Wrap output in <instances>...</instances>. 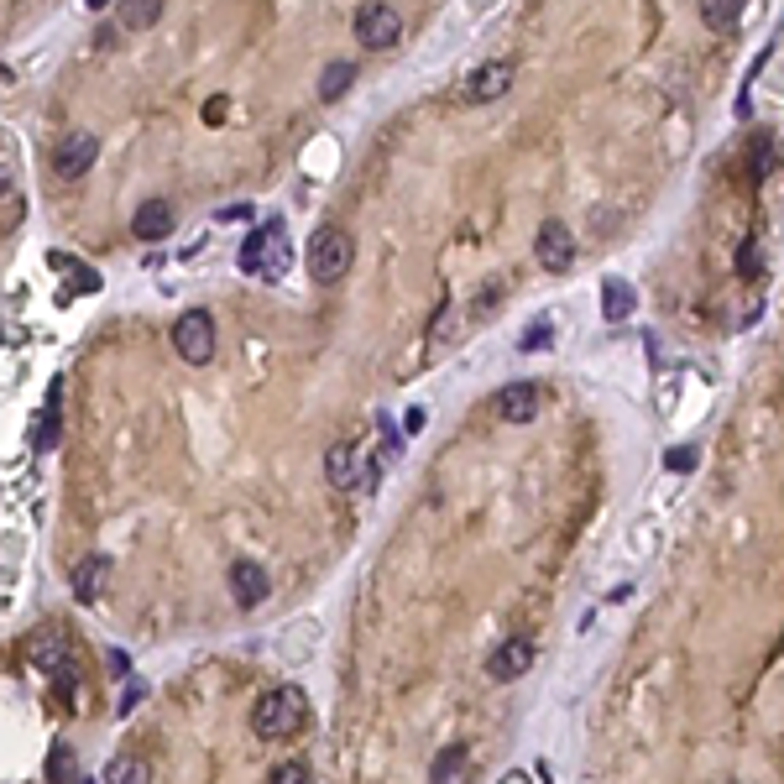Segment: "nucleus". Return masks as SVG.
Listing matches in <instances>:
<instances>
[{
	"instance_id": "obj_2",
	"label": "nucleus",
	"mask_w": 784,
	"mask_h": 784,
	"mask_svg": "<svg viewBox=\"0 0 784 784\" xmlns=\"http://www.w3.org/2000/svg\"><path fill=\"white\" fill-rule=\"evenodd\" d=\"M241 272H251L262 283H278L288 272V225L283 220H267L241 241Z\"/></svg>"
},
{
	"instance_id": "obj_15",
	"label": "nucleus",
	"mask_w": 784,
	"mask_h": 784,
	"mask_svg": "<svg viewBox=\"0 0 784 784\" xmlns=\"http://www.w3.org/2000/svg\"><path fill=\"white\" fill-rule=\"evenodd\" d=\"M110 586V555H89L74 570V596L79 602H100V591Z\"/></svg>"
},
{
	"instance_id": "obj_7",
	"label": "nucleus",
	"mask_w": 784,
	"mask_h": 784,
	"mask_svg": "<svg viewBox=\"0 0 784 784\" xmlns=\"http://www.w3.org/2000/svg\"><path fill=\"white\" fill-rule=\"evenodd\" d=\"M534 257L544 272H570L575 267V230L565 220H544L534 236Z\"/></svg>"
},
{
	"instance_id": "obj_4",
	"label": "nucleus",
	"mask_w": 784,
	"mask_h": 784,
	"mask_svg": "<svg viewBox=\"0 0 784 784\" xmlns=\"http://www.w3.org/2000/svg\"><path fill=\"white\" fill-rule=\"evenodd\" d=\"M325 476H330L335 492H361V487H372V481H377V466L351 440H340V445L325 450Z\"/></svg>"
},
{
	"instance_id": "obj_25",
	"label": "nucleus",
	"mask_w": 784,
	"mask_h": 784,
	"mask_svg": "<svg viewBox=\"0 0 784 784\" xmlns=\"http://www.w3.org/2000/svg\"><path fill=\"white\" fill-rule=\"evenodd\" d=\"M272 784H314V774H309L304 758H288V764L272 769Z\"/></svg>"
},
{
	"instance_id": "obj_11",
	"label": "nucleus",
	"mask_w": 784,
	"mask_h": 784,
	"mask_svg": "<svg viewBox=\"0 0 784 784\" xmlns=\"http://www.w3.org/2000/svg\"><path fill=\"white\" fill-rule=\"evenodd\" d=\"M267 591H272V581H267V570L257 560H236V565H230V596H236L241 607H262Z\"/></svg>"
},
{
	"instance_id": "obj_14",
	"label": "nucleus",
	"mask_w": 784,
	"mask_h": 784,
	"mask_svg": "<svg viewBox=\"0 0 784 784\" xmlns=\"http://www.w3.org/2000/svg\"><path fill=\"white\" fill-rule=\"evenodd\" d=\"M131 230H136V241H163L173 230V204L168 199H142L136 215H131Z\"/></svg>"
},
{
	"instance_id": "obj_9",
	"label": "nucleus",
	"mask_w": 784,
	"mask_h": 784,
	"mask_svg": "<svg viewBox=\"0 0 784 784\" xmlns=\"http://www.w3.org/2000/svg\"><path fill=\"white\" fill-rule=\"evenodd\" d=\"M95 157H100V142L89 131H74V136H63V142L53 147V173L58 178H79L95 168Z\"/></svg>"
},
{
	"instance_id": "obj_1",
	"label": "nucleus",
	"mask_w": 784,
	"mask_h": 784,
	"mask_svg": "<svg viewBox=\"0 0 784 784\" xmlns=\"http://www.w3.org/2000/svg\"><path fill=\"white\" fill-rule=\"evenodd\" d=\"M304 722H309V696L298 685H278L251 706V732H257L262 743H278V737L298 732Z\"/></svg>"
},
{
	"instance_id": "obj_27",
	"label": "nucleus",
	"mask_w": 784,
	"mask_h": 784,
	"mask_svg": "<svg viewBox=\"0 0 784 784\" xmlns=\"http://www.w3.org/2000/svg\"><path fill=\"white\" fill-rule=\"evenodd\" d=\"M539 345H549V325H534V330H523V351H539Z\"/></svg>"
},
{
	"instance_id": "obj_6",
	"label": "nucleus",
	"mask_w": 784,
	"mask_h": 784,
	"mask_svg": "<svg viewBox=\"0 0 784 784\" xmlns=\"http://www.w3.org/2000/svg\"><path fill=\"white\" fill-rule=\"evenodd\" d=\"M398 37H403V16L392 11L387 0H372V6L356 11V42H361V48L382 53V48H392Z\"/></svg>"
},
{
	"instance_id": "obj_17",
	"label": "nucleus",
	"mask_w": 784,
	"mask_h": 784,
	"mask_svg": "<svg viewBox=\"0 0 784 784\" xmlns=\"http://www.w3.org/2000/svg\"><path fill=\"white\" fill-rule=\"evenodd\" d=\"M471 779V753L466 748H445L440 758H434V769H429V784H466Z\"/></svg>"
},
{
	"instance_id": "obj_24",
	"label": "nucleus",
	"mask_w": 784,
	"mask_h": 784,
	"mask_svg": "<svg viewBox=\"0 0 784 784\" xmlns=\"http://www.w3.org/2000/svg\"><path fill=\"white\" fill-rule=\"evenodd\" d=\"M48 784H74V758H68L63 743H53V758H48Z\"/></svg>"
},
{
	"instance_id": "obj_19",
	"label": "nucleus",
	"mask_w": 784,
	"mask_h": 784,
	"mask_svg": "<svg viewBox=\"0 0 784 784\" xmlns=\"http://www.w3.org/2000/svg\"><path fill=\"white\" fill-rule=\"evenodd\" d=\"M32 450H58V382H53V392H48V403H42V413H37V424H32Z\"/></svg>"
},
{
	"instance_id": "obj_23",
	"label": "nucleus",
	"mask_w": 784,
	"mask_h": 784,
	"mask_svg": "<svg viewBox=\"0 0 784 784\" xmlns=\"http://www.w3.org/2000/svg\"><path fill=\"white\" fill-rule=\"evenodd\" d=\"M105 784H152V769L142 764V758H115V764L105 769Z\"/></svg>"
},
{
	"instance_id": "obj_3",
	"label": "nucleus",
	"mask_w": 784,
	"mask_h": 784,
	"mask_svg": "<svg viewBox=\"0 0 784 784\" xmlns=\"http://www.w3.org/2000/svg\"><path fill=\"white\" fill-rule=\"evenodd\" d=\"M356 262V241L345 236V230L325 225V230H314L309 236V272H314V283H340L345 272H351Z\"/></svg>"
},
{
	"instance_id": "obj_30",
	"label": "nucleus",
	"mask_w": 784,
	"mask_h": 784,
	"mask_svg": "<svg viewBox=\"0 0 784 784\" xmlns=\"http://www.w3.org/2000/svg\"><path fill=\"white\" fill-rule=\"evenodd\" d=\"M84 784H89V779H84Z\"/></svg>"
},
{
	"instance_id": "obj_13",
	"label": "nucleus",
	"mask_w": 784,
	"mask_h": 784,
	"mask_svg": "<svg viewBox=\"0 0 784 784\" xmlns=\"http://www.w3.org/2000/svg\"><path fill=\"white\" fill-rule=\"evenodd\" d=\"M32 670L58 675V680H74V643H63V638H37V643H32Z\"/></svg>"
},
{
	"instance_id": "obj_12",
	"label": "nucleus",
	"mask_w": 784,
	"mask_h": 784,
	"mask_svg": "<svg viewBox=\"0 0 784 784\" xmlns=\"http://www.w3.org/2000/svg\"><path fill=\"white\" fill-rule=\"evenodd\" d=\"M497 413L507 424H534V413H539V387L534 382H507L497 392Z\"/></svg>"
},
{
	"instance_id": "obj_26",
	"label": "nucleus",
	"mask_w": 784,
	"mask_h": 784,
	"mask_svg": "<svg viewBox=\"0 0 784 784\" xmlns=\"http://www.w3.org/2000/svg\"><path fill=\"white\" fill-rule=\"evenodd\" d=\"M690 466H696V450H690V445L670 450V471H690Z\"/></svg>"
},
{
	"instance_id": "obj_5",
	"label": "nucleus",
	"mask_w": 784,
	"mask_h": 784,
	"mask_svg": "<svg viewBox=\"0 0 784 784\" xmlns=\"http://www.w3.org/2000/svg\"><path fill=\"white\" fill-rule=\"evenodd\" d=\"M173 351H178L183 361L204 366V361L215 356V319L204 314V309H189V314H178V319H173Z\"/></svg>"
},
{
	"instance_id": "obj_8",
	"label": "nucleus",
	"mask_w": 784,
	"mask_h": 784,
	"mask_svg": "<svg viewBox=\"0 0 784 784\" xmlns=\"http://www.w3.org/2000/svg\"><path fill=\"white\" fill-rule=\"evenodd\" d=\"M534 670V638H502L497 649L487 654V675L497 685H513Z\"/></svg>"
},
{
	"instance_id": "obj_16",
	"label": "nucleus",
	"mask_w": 784,
	"mask_h": 784,
	"mask_svg": "<svg viewBox=\"0 0 784 784\" xmlns=\"http://www.w3.org/2000/svg\"><path fill=\"white\" fill-rule=\"evenodd\" d=\"M21 210H27V199H21L16 168L0 163V230H16V225H21Z\"/></svg>"
},
{
	"instance_id": "obj_20",
	"label": "nucleus",
	"mask_w": 784,
	"mask_h": 784,
	"mask_svg": "<svg viewBox=\"0 0 784 784\" xmlns=\"http://www.w3.org/2000/svg\"><path fill=\"white\" fill-rule=\"evenodd\" d=\"M121 27L126 32H152L157 27V16H163V0H121Z\"/></svg>"
},
{
	"instance_id": "obj_10",
	"label": "nucleus",
	"mask_w": 784,
	"mask_h": 784,
	"mask_svg": "<svg viewBox=\"0 0 784 784\" xmlns=\"http://www.w3.org/2000/svg\"><path fill=\"white\" fill-rule=\"evenodd\" d=\"M507 89H513V63L497 58V63H481L476 74L466 79V100L471 105H492V100L507 95Z\"/></svg>"
},
{
	"instance_id": "obj_18",
	"label": "nucleus",
	"mask_w": 784,
	"mask_h": 784,
	"mask_svg": "<svg viewBox=\"0 0 784 784\" xmlns=\"http://www.w3.org/2000/svg\"><path fill=\"white\" fill-rule=\"evenodd\" d=\"M743 6L748 0H701V21L717 37H727V32H737V21H743Z\"/></svg>"
},
{
	"instance_id": "obj_21",
	"label": "nucleus",
	"mask_w": 784,
	"mask_h": 784,
	"mask_svg": "<svg viewBox=\"0 0 784 784\" xmlns=\"http://www.w3.org/2000/svg\"><path fill=\"white\" fill-rule=\"evenodd\" d=\"M602 314L612 319V325H617V319H628V314H633V283L607 278V283H602Z\"/></svg>"
},
{
	"instance_id": "obj_29",
	"label": "nucleus",
	"mask_w": 784,
	"mask_h": 784,
	"mask_svg": "<svg viewBox=\"0 0 784 784\" xmlns=\"http://www.w3.org/2000/svg\"><path fill=\"white\" fill-rule=\"evenodd\" d=\"M89 6H95V11H100V6H110V0H89Z\"/></svg>"
},
{
	"instance_id": "obj_22",
	"label": "nucleus",
	"mask_w": 784,
	"mask_h": 784,
	"mask_svg": "<svg viewBox=\"0 0 784 784\" xmlns=\"http://www.w3.org/2000/svg\"><path fill=\"white\" fill-rule=\"evenodd\" d=\"M351 79H356V63L351 58H335L325 74H319V100H340L345 89H351Z\"/></svg>"
},
{
	"instance_id": "obj_28",
	"label": "nucleus",
	"mask_w": 784,
	"mask_h": 784,
	"mask_svg": "<svg viewBox=\"0 0 784 784\" xmlns=\"http://www.w3.org/2000/svg\"><path fill=\"white\" fill-rule=\"evenodd\" d=\"M737 272H758V246H753V241L737 251Z\"/></svg>"
}]
</instances>
